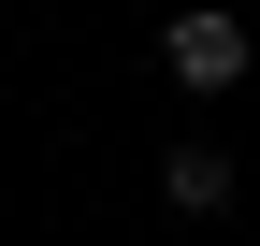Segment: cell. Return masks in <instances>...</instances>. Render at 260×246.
I'll list each match as a JSON object with an SVG mask.
<instances>
[{"label":"cell","mask_w":260,"mask_h":246,"mask_svg":"<svg viewBox=\"0 0 260 246\" xmlns=\"http://www.w3.org/2000/svg\"><path fill=\"white\" fill-rule=\"evenodd\" d=\"M159 73H174V87H203V102H217V87H246V15L188 0V15L159 29Z\"/></svg>","instance_id":"1"},{"label":"cell","mask_w":260,"mask_h":246,"mask_svg":"<svg viewBox=\"0 0 260 246\" xmlns=\"http://www.w3.org/2000/svg\"><path fill=\"white\" fill-rule=\"evenodd\" d=\"M232 189H246V174H232V145H203V131H188V145H159V203H174V218H232Z\"/></svg>","instance_id":"2"}]
</instances>
